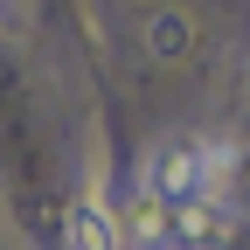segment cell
<instances>
[{"label": "cell", "mask_w": 250, "mask_h": 250, "mask_svg": "<svg viewBox=\"0 0 250 250\" xmlns=\"http://www.w3.org/2000/svg\"><path fill=\"white\" fill-rule=\"evenodd\" d=\"M215 181H223V153L195 132H167L160 146L146 153V174H139V195H153L160 208H188L215 195Z\"/></svg>", "instance_id": "obj_1"}, {"label": "cell", "mask_w": 250, "mask_h": 250, "mask_svg": "<svg viewBox=\"0 0 250 250\" xmlns=\"http://www.w3.org/2000/svg\"><path fill=\"white\" fill-rule=\"evenodd\" d=\"M229 229H236V208L223 195H202L188 208H167V243L174 250H223Z\"/></svg>", "instance_id": "obj_2"}, {"label": "cell", "mask_w": 250, "mask_h": 250, "mask_svg": "<svg viewBox=\"0 0 250 250\" xmlns=\"http://www.w3.org/2000/svg\"><path fill=\"white\" fill-rule=\"evenodd\" d=\"M70 250H125L118 208H111L104 195H83V202L70 208Z\"/></svg>", "instance_id": "obj_3"}, {"label": "cell", "mask_w": 250, "mask_h": 250, "mask_svg": "<svg viewBox=\"0 0 250 250\" xmlns=\"http://www.w3.org/2000/svg\"><path fill=\"white\" fill-rule=\"evenodd\" d=\"M188 49H195V21H188L181 7H160V14H146V56H160V62H181Z\"/></svg>", "instance_id": "obj_4"}]
</instances>
